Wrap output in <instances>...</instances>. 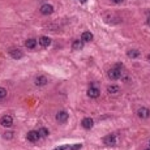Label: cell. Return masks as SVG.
Segmentation results:
<instances>
[{"instance_id":"11","label":"cell","mask_w":150,"mask_h":150,"mask_svg":"<svg viewBox=\"0 0 150 150\" xmlns=\"http://www.w3.org/2000/svg\"><path fill=\"white\" fill-rule=\"evenodd\" d=\"M9 55L13 57V59H16V60L21 59V57L24 56L22 51H21V50H18V48H13V50H11V51H9Z\"/></svg>"},{"instance_id":"15","label":"cell","mask_w":150,"mask_h":150,"mask_svg":"<svg viewBox=\"0 0 150 150\" xmlns=\"http://www.w3.org/2000/svg\"><path fill=\"white\" fill-rule=\"evenodd\" d=\"M72 48H73L74 51H80V50L84 48V42H82V41H80V39L74 41V42L72 43Z\"/></svg>"},{"instance_id":"4","label":"cell","mask_w":150,"mask_h":150,"mask_svg":"<svg viewBox=\"0 0 150 150\" xmlns=\"http://www.w3.org/2000/svg\"><path fill=\"white\" fill-rule=\"evenodd\" d=\"M26 138H27V141H30V142H37V141L41 138V136H39V133H38V130H30V132H27Z\"/></svg>"},{"instance_id":"2","label":"cell","mask_w":150,"mask_h":150,"mask_svg":"<svg viewBox=\"0 0 150 150\" xmlns=\"http://www.w3.org/2000/svg\"><path fill=\"white\" fill-rule=\"evenodd\" d=\"M88 95L90 97V98H98L99 95H101V90H99L97 86H94V84L90 85V88L88 89Z\"/></svg>"},{"instance_id":"27","label":"cell","mask_w":150,"mask_h":150,"mask_svg":"<svg viewBox=\"0 0 150 150\" xmlns=\"http://www.w3.org/2000/svg\"><path fill=\"white\" fill-rule=\"evenodd\" d=\"M145 150H150V148H148V149H145Z\"/></svg>"},{"instance_id":"24","label":"cell","mask_w":150,"mask_h":150,"mask_svg":"<svg viewBox=\"0 0 150 150\" xmlns=\"http://www.w3.org/2000/svg\"><path fill=\"white\" fill-rule=\"evenodd\" d=\"M146 22H148V25L150 26V15H149V17H148V20H146Z\"/></svg>"},{"instance_id":"14","label":"cell","mask_w":150,"mask_h":150,"mask_svg":"<svg viewBox=\"0 0 150 150\" xmlns=\"http://www.w3.org/2000/svg\"><path fill=\"white\" fill-rule=\"evenodd\" d=\"M81 41L82 42H91L93 41V34H91L90 32H84L82 33V35H81Z\"/></svg>"},{"instance_id":"19","label":"cell","mask_w":150,"mask_h":150,"mask_svg":"<svg viewBox=\"0 0 150 150\" xmlns=\"http://www.w3.org/2000/svg\"><path fill=\"white\" fill-rule=\"evenodd\" d=\"M7 95H8V91H7V89H4V88H0V101H3V99H5V98H7Z\"/></svg>"},{"instance_id":"18","label":"cell","mask_w":150,"mask_h":150,"mask_svg":"<svg viewBox=\"0 0 150 150\" xmlns=\"http://www.w3.org/2000/svg\"><path fill=\"white\" fill-rule=\"evenodd\" d=\"M38 133H39V136H41V137H47V136L50 135L48 129H47V128H44V127H42V128H39V130H38Z\"/></svg>"},{"instance_id":"26","label":"cell","mask_w":150,"mask_h":150,"mask_svg":"<svg viewBox=\"0 0 150 150\" xmlns=\"http://www.w3.org/2000/svg\"><path fill=\"white\" fill-rule=\"evenodd\" d=\"M148 60H149V62H150V55H148Z\"/></svg>"},{"instance_id":"6","label":"cell","mask_w":150,"mask_h":150,"mask_svg":"<svg viewBox=\"0 0 150 150\" xmlns=\"http://www.w3.org/2000/svg\"><path fill=\"white\" fill-rule=\"evenodd\" d=\"M137 116L140 119H148L150 116V110L146 107H140L137 110Z\"/></svg>"},{"instance_id":"22","label":"cell","mask_w":150,"mask_h":150,"mask_svg":"<svg viewBox=\"0 0 150 150\" xmlns=\"http://www.w3.org/2000/svg\"><path fill=\"white\" fill-rule=\"evenodd\" d=\"M69 145H63V146H59V148H55L54 150H68Z\"/></svg>"},{"instance_id":"9","label":"cell","mask_w":150,"mask_h":150,"mask_svg":"<svg viewBox=\"0 0 150 150\" xmlns=\"http://www.w3.org/2000/svg\"><path fill=\"white\" fill-rule=\"evenodd\" d=\"M81 125L84 127L85 129H91L93 128V125H94V121H93V119L91 118H84L82 119V121H81Z\"/></svg>"},{"instance_id":"17","label":"cell","mask_w":150,"mask_h":150,"mask_svg":"<svg viewBox=\"0 0 150 150\" xmlns=\"http://www.w3.org/2000/svg\"><path fill=\"white\" fill-rule=\"evenodd\" d=\"M138 56H140V51L138 50H129L128 51V57H130V59H136Z\"/></svg>"},{"instance_id":"1","label":"cell","mask_w":150,"mask_h":150,"mask_svg":"<svg viewBox=\"0 0 150 150\" xmlns=\"http://www.w3.org/2000/svg\"><path fill=\"white\" fill-rule=\"evenodd\" d=\"M121 68H123V65H121L120 63H118L114 68H111L110 71H108V77H110L111 80H119L121 77V74H123Z\"/></svg>"},{"instance_id":"7","label":"cell","mask_w":150,"mask_h":150,"mask_svg":"<svg viewBox=\"0 0 150 150\" xmlns=\"http://www.w3.org/2000/svg\"><path fill=\"white\" fill-rule=\"evenodd\" d=\"M69 115L67 111H59V112L56 114V120L59 121V123H65L67 120H68Z\"/></svg>"},{"instance_id":"10","label":"cell","mask_w":150,"mask_h":150,"mask_svg":"<svg viewBox=\"0 0 150 150\" xmlns=\"http://www.w3.org/2000/svg\"><path fill=\"white\" fill-rule=\"evenodd\" d=\"M48 82V80H47V77L46 76H38V77H35V80H34V84L37 85V86H44Z\"/></svg>"},{"instance_id":"20","label":"cell","mask_w":150,"mask_h":150,"mask_svg":"<svg viewBox=\"0 0 150 150\" xmlns=\"http://www.w3.org/2000/svg\"><path fill=\"white\" fill-rule=\"evenodd\" d=\"M81 148H82V144H74V145L69 146L68 150H79V149H81Z\"/></svg>"},{"instance_id":"5","label":"cell","mask_w":150,"mask_h":150,"mask_svg":"<svg viewBox=\"0 0 150 150\" xmlns=\"http://www.w3.org/2000/svg\"><path fill=\"white\" fill-rule=\"evenodd\" d=\"M39 11L43 16H48V15H52V13H54V7H52L51 4H43Z\"/></svg>"},{"instance_id":"12","label":"cell","mask_w":150,"mask_h":150,"mask_svg":"<svg viewBox=\"0 0 150 150\" xmlns=\"http://www.w3.org/2000/svg\"><path fill=\"white\" fill-rule=\"evenodd\" d=\"M37 42L38 41L35 39V38H29V39L25 42V46H26V48H29V50H34L35 46H37Z\"/></svg>"},{"instance_id":"25","label":"cell","mask_w":150,"mask_h":150,"mask_svg":"<svg viewBox=\"0 0 150 150\" xmlns=\"http://www.w3.org/2000/svg\"><path fill=\"white\" fill-rule=\"evenodd\" d=\"M80 1H81V3H86V1H88V0H80Z\"/></svg>"},{"instance_id":"13","label":"cell","mask_w":150,"mask_h":150,"mask_svg":"<svg viewBox=\"0 0 150 150\" xmlns=\"http://www.w3.org/2000/svg\"><path fill=\"white\" fill-rule=\"evenodd\" d=\"M38 43H39L42 47L46 48V47H48L50 44H51V39H50L48 37H44V35H43V37H41L39 39H38Z\"/></svg>"},{"instance_id":"21","label":"cell","mask_w":150,"mask_h":150,"mask_svg":"<svg viewBox=\"0 0 150 150\" xmlns=\"http://www.w3.org/2000/svg\"><path fill=\"white\" fill-rule=\"evenodd\" d=\"M3 137H4L5 140H12L13 138V132H5L4 135H3Z\"/></svg>"},{"instance_id":"3","label":"cell","mask_w":150,"mask_h":150,"mask_svg":"<svg viewBox=\"0 0 150 150\" xmlns=\"http://www.w3.org/2000/svg\"><path fill=\"white\" fill-rule=\"evenodd\" d=\"M0 124H1L3 127H5V128H9V127H12V125H13V119H12V116H9V115L1 116V119H0Z\"/></svg>"},{"instance_id":"8","label":"cell","mask_w":150,"mask_h":150,"mask_svg":"<svg viewBox=\"0 0 150 150\" xmlns=\"http://www.w3.org/2000/svg\"><path fill=\"white\" fill-rule=\"evenodd\" d=\"M103 142L104 145H108V146H114L116 144V136L115 135H108L103 138Z\"/></svg>"},{"instance_id":"23","label":"cell","mask_w":150,"mask_h":150,"mask_svg":"<svg viewBox=\"0 0 150 150\" xmlns=\"http://www.w3.org/2000/svg\"><path fill=\"white\" fill-rule=\"evenodd\" d=\"M112 3H115V4H120V3H123L124 0H111Z\"/></svg>"},{"instance_id":"16","label":"cell","mask_w":150,"mask_h":150,"mask_svg":"<svg viewBox=\"0 0 150 150\" xmlns=\"http://www.w3.org/2000/svg\"><path fill=\"white\" fill-rule=\"evenodd\" d=\"M120 91V88L118 85H110L107 86V93L108 94H118Z\"/></svg>"}]
</instances>
